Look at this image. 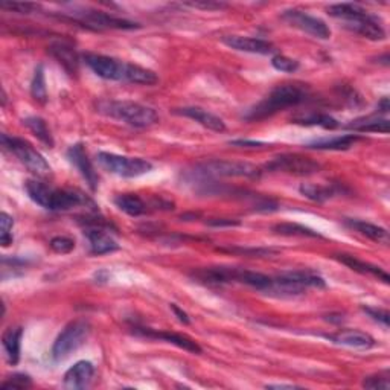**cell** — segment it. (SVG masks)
Listing matches in <instances>:
<instances>
[{"instance_id": "6da1fadb", "label": "cell", "mask_w": 390, "mask_h": 390, "mask_svg": "<svg viewBox=\"0 0 390 390\" xmlns=\"http://www.w3.org/2000/svg\"><path fill=\"white\" fill-rule=\"evenodd\" d=\"M310 96V90L305 84H297V82H285V84L276 86L264 100L254 104L253 107L245 111L243 119L249 122L262 121L273 116L279 111L296 107L299 104L305 102Z\"/></svg>"}, {"instance_id": "7a4b0ae2", "label": "cell", "mask_w": 390, "mask_h": 390, "mask_svg": "<svg viewBox=\"0 0 390 390\" xmlns=\"http://www.w3.org/2000/svg\"><path fill=\"white\" fill-rule=\"evenodd\" d=\"M25 189L35 205L48 211H71L81 206H95L84 194L73 189H57L39 180H28Z\"/></svg>"}, {"instance_id": "3957f363", "label": "cell", "mask_w": 390, "mask_h": 390, "mask_svg": "<svg viewBox=\"0 0 390 390\" xmlns=\"http://www.w3.org/2000/svg\"><path fill=\"white\" fill-rule=\"evenodd\" d=\"M329 16L340 20L348 29L360 34L367 40H386V31L378 19L357 3H337L328 8Z\"/></svg>"}, {"instance_id": "277c9868", "label": "cell", "mask_w": 390, "mask_h": 390, "mask_svg": "<svg viewBox=\"0 0 390 390\" xmlns=\"http://www.w3.org/2000/svg\"><path fill=\"white\" fill-rule=\"evenodd\" d=\"M96 109L100 113L136 129H147L159 122V115L154 109L133 101H101Z\"/></svg>"}, {"instance_id": "5b68a950", "label": "cell", "mask_w": 390, "mask_h": 390, "mask_svg": "<svg viewBox=\"0 0 390 390\" xmlns=\"http://www.w3.org/2000/svg\"><path fill=\"white\" fill-rule=\"evenodd\" d=\"M324 277L313 272H287L272 277L266 295L276 297H292L304 295L308 288H325Z\"/></svg>"}, {"instance_id": "8992f818", "label": "cell", "mask_w": 390, "mask_h": 390, "mask_svg": "<svg viewBox=\"0 0 390 390\" xmlns=\"http://www.w3.org/2000/svg\"><path fill=\"white\" fill-rule=\"evenodd\" d=\"M98 163L109 171L110 174H115L118 177L124 178H134L147 174L153 169V163L140 157H129V156H119L115 153L101 151L96 156Z\"/></svg>"}, {"instance_id": "52a82bcc", "label": "cell", "mask_w": 390, "mask_h": 390, "mask_svg": "<svg viewBox=\"0 0 390 390\" xmlns=\"http://www.w3.org/2000/svg\"><path fill=\"white\" fill-rule=\"evenodd\" d=\"M2 145L11 151L25 167L39 177L50 176V165L28 140L2 134Z\"/></svg>"}, {"instance_id": "ba28073f", "label": "cell", "mask_w": 390, "mask_h": 390, "mask_svg": "<svg viewBox=\"0 0 390 390\" xmlns=\"http://www.w3.org/2000/svg\"><path fill=\"white\" fill-rule=\"evenodd\" d=\"M90 334V324L87 320H75L67 325L52 346V357L55 362L69 357L72 352L81 348Z\"/></svg>"}, {"instance_id": "9c48e42d", "label": "cell", "mask_w": 390, "mask_h": 390, "mask_svg": "<svg viewBox=\"0 0 390 390\" xmlns=\"http://www.w3.org/2000/svg\"><path fill=\"white\" fill-rule=\"evenodd\" d=\"M195 176L214 178V177H259L261 169L247 162L232 160H209L198 165L192 172Z\"/></svg>"}, {"instance_id": "30bf717a", "label": "cell", "mask_w": 390, "mask_h": 390, "mask_svg": "<svg viewBox=\"0 0 390 390\" xmlns=\"http://www.w3.org/2000/svg\"><path fill=\"white\" fill-rule=\"evenodd\" d=\"M264 169L270 172H285V174L292 176H311L320 171V163L299 154H282L270 160Z\"/></svg>"}, {"instance_id": "8fae6325", "label": "cell", "mask_w": 390, "mask_h": 390, "mask_svg": "<svg viewBox=\"0 0 390 390\" xmlns=\"http://www.w3.org/2000/svg\"><path fill=\"white\" fill-rule=\"evenodd\" d=\"M282 20L292 28L299 29L305 34H310L314 39L319 40H329L331 39V29L319 17L310 16L305 11L301 10H288L282 14Z\"/></svg>"}, {"instance_id": "7c38bea8", "label": "cell", "mask_w": 390, "mask_h": 390, "mask_svg": "<svg viewBox=\"0 0 390 390\" xmlns=\"http://www.w3.org/2000/svg\"><path fill=\"white\" fill-rule=\"evenodd\" d=\"M82 59L100 78L109 81H125L127 64L129 63L113 57L92 54V52H87V54L82 55Z\"/></svg>"}, {"instance_id": "4fadbf2b", "label": "cell", "mask_w": 390, "mask_h": 390, "mask_svg": "<svg viewBox=\"0 0 390 390\" xmlns=\"http://www.w3.org/2000/svg\"><path fill=\"white\" fill-rule=\"evenodd\" d=\"M72 19L78 24H82L90 29H136L138 24L131 20L119 19L111 14L102 11H75L72 12Z\"/></svg>"}, {"instance_id": "5bb4252c", "label": "cell", "mask_w": 390, "mask_h": 390, "mask_svg": "<svg viewBox=\"0 0 390 390\" xmlns=\"http://www.w3.org/2000/svg\"><path fill=\"white\" fill-rule=\"evenodd\" d=\"M221 41L230 49H235L238 52H247V54L272 55L276 52L273 43L262 40V39H253V37L226 35V37H223Z\"/></svg>"}, {"instance_id": "9a60e30c", "label": "cell", "mask_w": 390, "mask_h": 390, "mask_svg": "<svg viewBox=\"0 0 390 390\" xmlns=\"http://www.w3.org/2000/svg\"><path fill=\"white\" fill-rule=\"evenodd\" d=\"M86 236L89 238L90 250L93 254H106L116 252L119 249V244L115 241L109 232L104 229L98 221H86Z\"/></svg>"}, {"instance_id": "2e32d148", "label": "cell", "mask_w": 390, "mask_h": 390, "mask_svg": "<svg viewBox=\"0 0 390 390\" xmlns=\"http://www.w3.org/2000/svg\"><path fill=\"white\" fill-rule=\"evenodd\" d=\"M67 159L73 165L81 177L86 180V183L90 186V189L96 191L98 187V174L93 168L92 162H90L86 148L82 144H75L67 149Z\"/></svg>"}, {"instance_id": "e0dca14e", "label": "cell", "mask_w": 390, "mask_h": 390, "mask_svg": "<svg viewBox=\"0 0 390 390\" xmlns=\"http://www.w3.org/2000/svg\"><path fill=\"white\" fill-rule=\"evenodd\" d=\"M134 333L140 334L148 339H156V340H163L168 342L171 344H176L177 348L185 349L187 352H192V354H201L203 349L200 348V344L192 340L191 337L183 335V334H176V333H167V331H154V329L149 328H134Z\"/></svg>"}, {"instance_id": "ac0fdd59", "label": "cell", "mask_w": 390, "mask_h": 390, "mask_svg": "<svg viewBox=\"0 0 390 390\" xmlns=\"http://www.w3.org/2000/svg\"><path fill=\"white\" fill-rule=\"evenodd\" d=\"M95 375V367L90 362L81 360V362L75 363L69 371L64 373V381L63 386L71 390H80L89 387L90 382L93 380Z\"/></svg>"}, {"instance_id": "d6986e66", "label": "cell", "mask_w": 390, "mask_h": 390, "mask_svg": "<svg viewBox=\"0 0 390 390\" xmlns=\"http://www.w3.org/2000/svg\"><path fill=\"white\" fill-rule=\"evenodd\" d=\"M176 115L189 118L192 121L198 122L200 125H203L205 129L215 131V133H223L226 131V124H224L223 119L220 116H216L211 111H207L201 107H183V109H176Z\"/></svg>"}, {"instance_id": "ffe728a7", "label": "cell", "mask_w": 390, "mask_h": 390, "mask_svg": "<svg viewBox=\"0 0 390 390\" xmlns=\"http://www.w3.org/2000/svg\"><path fill=\"white\" fill-rule=\"evenodd\" d=\"M328 339L335 344H342V346L355 349H371L375 346V340L372 335L363 331H357V329H343V331L328 335Z\"/></svg>"}, {"instance_id": "44dd1931", "label": "cell", "mask_w": 390, "mask_h": 390, "mask_svg": "<svg viewBox=\"0 0 390 390\" xmlns=\"http://www.w3.org/2000/svg\"><path fill=\"white\" fill-rule=\"evenodd\" d=\"M360 140H362V138L358 134H343V136L313 140L310 144H306L305 148L320 149V151H343V149L354 147Z\"/></svg>"}, {"instance_id": "7402d4cb", "label": "cell", "mask_w": 390, "mask_h": 390, "mask_svg": "<svg viewBox=\"0 0 390 390\" xmlns=\"http://www.w3.org/2000/svg\"><path fill=\"white\" fill-rule=\"evenodd\" d=\"M335 258L339 259L342 264L349 267L351 270H354V272H357L360 275H367V276L377 277L378 281L389 284V275L378 266L369 264V262H364V261L358 259L355 257H351V254H337Z\"/></svg>"}, {"instance_id": "603a6c76", "label": "cell", "mask_w": 390, "mask_h": 390, "mask_svg": "<svg viewBox=\"0 0 390 390\" xmlns=\"http://www.w3.org/2000/svg\"><path fill=\"white\" fill-rule=\"evenodd\" d=\"M49 50H50V54L57 58V62L64 67L67 73L75 75L78 72L80 59H78L77 52H75V49L71 46V44L58 41V43L50 44Z\"/></svg>"}, {"instance_id": "cb8c5ba5", "label": "cell", "mask_w": 390, "mask_h": 390, "mask_svg": "<svg viewBox=\"0 0 390 390\" xmlns=\"http://www.w3.org/2000/svg\"><path fill=\"white\" fill-rule=\"evenodd\" d=\"M21 335H24V328H8L2 337V346L6 354L8 362L16 366L20 360V346H21Z\"/></svg>"}, {"instance_id": "d4e9b609", "label": "cell", "mask_w": 390, "mask_h": 390, "mask_svg": "<svg viewBox=\"0 0 390 390\" xmlns=\"http://www.w3.org/2000/svg\"><path fill=\"white\" fill-rule=\"evenodd\" d=\"M346 226L358 232L360 235L372 239L375 243L389 244V232L384 228L377 226V224L362 221V220H346Z\"/></svg>"}, {"instance_id": "484cf974", "label": "cell", "mask_w": 390, "mask_h": 390, "mask_svg": "<svg viewBox=\"0 0 390 390\" xmlns=\"http://www.w3.org/2000/svg\"><path fill=\"white\" fill-rule=\"evenodd\" d=\"M115 205L130 216H140L147 212V203L136 194H119L115 197Z\"/></svg>"}, {"instance_id": "4316f807", "label": "cell", "mask_w": 390, "mask_h": 390, "mask_svg": "<svg viewBox=\"0 0 390 390\" xmlns=\"http://www.w3.org/2000/svg\"><path fill=\"white\" fill-rule=\"evenodd\" d=\"M346 129L354 130L357 133H389V121L382 118L367 116L352 121Z\"/></svg>"}, {"instance_id": "83f0119b", "label": "cell", "mask_w": 390, "mask_h": 390, "mask_svg": "<svg viewBox=\"0 0 390 390\" xmlns=\"http://www.w3.org/2000/svg\"><path fill=\"white\" fill-rule=\"evenodd\" d=\"M299 191L308 200L317 201V203H324L339 192L335 186H325V185H313V183H304L299 187Z\"/></svg>"}, {"instance_id": "f1b7e54d", "label": "cell", "mask_w": 390, "mask_h": 390, "mask_svg": "<svg viewBox=\"0 0 390 390\" xmlns=\"http://www.w3.org/2000/svg\"><path fill=\"white\" fill-rule=\"evenodd\" d=\"M24 125L26 127V129L31 131L34 136L41 140L44 145H48L49 148H54V138H52V134H50V130L48 129V124L43 121L41 118L39 116H29V118H25L24 119Z\"/></svg>"}, {"instance_id": "f546056e", "label": "cell", "mask_w": 390, "mask_h": 390, "mask_svg": "<svg viewBox=\"0 0 390 390\" xmlns=\"http://www.w3.org/2000/svg\"><path fill=\"white\" fill-rule=\"evenodd\" d=\"M125 81L133 82V84H145V86H153L159 81V77L149 69L138 66V64H127V73H125Z\"/></svg>"}, {"instance_id": "4dcf8cb0", "label": "cell", "mask_w": 390, "mask_h": 390, "mask_svg": "<svg viewBox=\"0 0 390 390\" xmlns=\"http://www.w3.org/2000/svg\"><path fill=\"white\" fill-rule=\"evenodd\" d=\"M295 124L299 125H317L324 127L326 130H334L339 127V122L335 121L333 116L325 113H306V115H296L291 119Z\"/></svg>"}, {"instance_id": "1f68e13d", "label": "cell", "mask_w": 390, "mask_h": 390, "mask_svg": "<svg viewBox=\"0 0 390 390\" xmlns=\"http://www.w3.org/2000/svg\"><path fill=\"white\" fill-rule=\"evenodd\" d=\"M273 232L277 235H284V236H306V238H322V235L319 232L313 230L306 226H302V224L297 223H279L275 224L273 226Z\"/></svg>"}, {"instance_id": "d6a6232c", "label": "cell", "mask_w": 390, "mask_h": 390, "mask_svg": "<svg viewBox=\"0 0 390 390\" xmlns=\"http://www.w3.org/2000/svg\"><path fill=\"white\" fill-rule=\"evenodd\" d=\"M31 95L39 104L48 102V89H46V78H44L43 64L37 66L34 72V77L31 81Z\"/></svg>"}, {"instance_id": "836d02e7", "label": "cell", "mask_w": 390, "mask_h": 390, "mask_svg": "<svg viewBox=\"0 0 390 390\" xmlns=\"http://www.w3.org/2000/svg\"><path fill=\"white\" fill-rule=\"evenodd\" d=\"M362 386L366 387V389H372V390H377V389L378 390H387L390 387L389 371L375 373V375H371V377L364 378Z\"/></svg>"}, {"instance_id": "e575fe53", "label": "cell", "mask_w": 390, "mask_h": 390, "mask_svg": "<svg viewBox=\"0 0 390 390\" xmlns=\"http://www.w3.org/2000/svg\"><path fill=\"white\" fill-rule=\"evenodd\" d=\"M272 66L276 71L285 73H295L299 69V62L295 58H290L287 55L277 54L272 58Z\"/></svg>"}, {"instance_id": "d590c367", "label": "cell", "mask_w": 390, "mask_h": 390, "mask_svg": "<svg viewBox=\"0 0 390 390\" xmlns=\"http://www.w3.org/2000/svg\"><path fill=\"white\" fill-rule=\"evenodd\" d=\"M14 226V219L6 212H2L0 215V228H2V236H0V241H2L3 247H8L10 244H12V235L11 230Z\"/></svg>"}, {"instance_id": "8d00e7d4", "label": "cell", "mask_w": 390, "mask_h": 390, "mask_svg": "<svg viewBox=\"0 0 390 390\" xmlns=\"http://www.w3.org/2000/svg\"><path fill=\"white\" fill-rule=\"evenodd\" d=\"M50 249L58 254H67L75 249V241L67 236H55L50 239Z\"/></svg>"}, {"instance_id": "74e56055", "label": "cell", "mask_w": 390, "mask_h": 390, "mask_svg": "<svg viewBox=\"0 0 390 390\" xmlns=\"http://www.w3.org/2000/svg\"><path fill=\"white\" fill-rule=\"evenodd\" d=\"M32 386V380L29 375L25 373H14L8 381L2 382V387L5 389H26Z\"/></svg>"}, {"instance_id": "f35d334b", "label": "cell", "mask_w": 390, "mask_h": 390, "mask_svg": "<svg viewBox=\"0 0 390 390\" xmlns=\"http://www.w3.org/2000/svg\"><path fill=\"white\" fill-rule=\"evenodd\" d=\"M3 10H8L19 14H31L35 10H39V6L34 3H24V2H2L0 3Z\"/></svg>"}, {"instance_id": "ab89813d", "label": "cell", "mask_w": 390, "mask_h": 390, "mask_svg": "<svg viewBox=\"0 0 390 390\" xmlns=\"http://www.w3.org/2000/svg\"><path fill=\"white\" fill-rule=\"evenodd\" d=\"M363 311L366 314H369V316L377 320L378 324H381L382 326L389 328V319H390V314L387 310H381V308H371V306H363Z\"/></svg>"}, {"instance_id": "60d3db41", "label": "cell", "mask_w": 390, "mask_h": 390, "mask_svg": "<svg viewBox=\"0 0 390 390\" xmlns=\"http://www.w3.org/2000/svg\"><path fill=\"white\" fill-rule=\"evenodd\" d=\"M186 6H191V8L195 10H205V11H219L226 8V3H221V2H189V3H185Z\"/></svg>"}, {"instance_id": "b9f144b4", "label": "cell", "mask_w": 390, "mask_h": 390, "mask_svg": "<svg viewBox=\"0 0 390 390\" xmlns=\"http://www.w3.org/2000/svg\"><path fill=\"white\" fill-rule=\"evenodd\" d=\"M221 250H226V252H230V253L252 254V257H266V254L275 253L273 250H270V249H238V247H234V249H221Z\"/></svg>"}, {"instance_id": "7bdbcfd3", "label": "cell", "mask_w": 390, "mask_h": 390, "mask_svg": "<svg viewBox=\"0 0 390 390\" xmlns=\"http://www.w3.org/2000/svg\"><path fill=\"white\" fill-rule=\"evenodd\" d=\"M209 226H215V228H224V226H239L238 220H228V219H212L207 221Z\"/></svg>"}, {"instance_id": "ee69618b", "label": "cell", "mask_w": 390, "mask_h": 390, "mask_svg": "<svg viewBox=\"0 0 390 390\" xmlns=\"http://www.w3.org/2000/svg\"><path fill=\"white\" fill-rule=\"evenodd\" d=\"M169 306H171L172 313L176 314V317H177L180 322H182L183 325H189V324H191V319H189V316H187V314H186L182 308H178V306H177L176 304H171Z\"/></svg>"}, {"instance_id": "f6af8a7d", "label": "cell", "mask_w": 390, "mask_h": 390, "mask_svg": "<svg viewBox=\"0 0 390 390\" xmlns=\"http://www.w3.org/2000/svg\"><path fill=\"white\" fill-rule=\"evenodd\" d=\"M230 145H238V147H250V148H257L264 145L262 142H253V140H243V139H238V140H232Z\"/></svg>"}, {"instance_id": "bcb514c9", "label": "cell", "mask_w": 390, "mask_h": 390, "mask_svg": "<svg viewBox=\"0 0 390 390\" xmlns=\"http://www.w3.org/2000/svg\"><path fill=\"white\" fill-rule=\"evenodd\" d=\"M389 110H390L389 98H382V100H381V101L378 102V106H377V113H382V115H386Z\"/></svg>"}, {"instance_id": "7dc6e473", "label": "cell", "mask_w": 390, "mask_h": 390, "mask_svg": "<svg viewBox=\"0 0 390 390\" xmlns=\"http://www.w3.org/2000/svg\"><path fill=\"white\" fill-rule=\"evenodd\" d=\"M266 389H299V386H295V384H267Z\"/></svg>"}]
</instances>
